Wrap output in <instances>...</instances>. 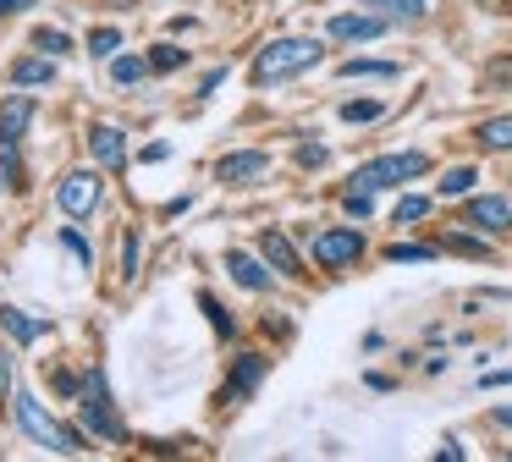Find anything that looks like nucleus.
<instances>
[{"mask_svg":"<svg viewBox=\"0 0 512 462\" xmlns=\"http://www.w3.org/2000/svg\"><path fill=\"white\" fill-rule=\"evenodd\" d=\"M320 55H325L320 39H276L254 55V83L265 88V83H281V77H292V72H309Z\"/></svg>","mask_w":512,"mask_h":462,"instance_id":"1","label":"nucleus"},{"mask_svg":"<svg viewBox=\"0 0 512 462\" xmlns=\"http://www.w3.org/2000/svg\"><path fill=\"white\" fill-rule=\"evenodd\" d=\"M12 402H17V424H23L28 435L39 440V446H50V451H67V457H72V451H83V435H78V429H67V424H56V418H50L45 407H39V396L17 391Z\"/></svg>","mask_w":512,"mask_h":462,"instance_id":"2","label":"nucleus"},{"mask_svg":"<svg viewBox=\"0 0 512 462\" xmlns=\"http://www.w3.org/2000/svg\"><path fill=\"white\" fill-rule=\"evenodd\" d=\"M430 171V160L424 154H380V160H369V165H358L353 171V187H364V193H380V187H402V182H413V176H424Z\"/></svg>","mask_w":512,"mask_h":462,"instance_id":"3","label":"nucleus"},{"mask_svg":"<svg viewBox=\"0 0 512 462\" xmlns=\"http://www.w3.org/2000/svg\"><path fill=\"white\" fill-rule=\"evenodd\" d=\"M78 407H83V424H89V435L122 440V418H116V407H111V391H105V374H100V369H89Z\"/></svg>","mask_w":512,"mask_h":462,"instance_id":"4","label":"nucleus"},{"mask_svg":"<svg viewBox=\"0 0 512 462\" xmlns=\"http://www.w3.org/2000/svg\"><path fill=\"white\" fill-rule=\"evenodd\" d=\"M353 259H364V231L336 226V231H320V237H314V264H320V270H342V264H353Z\"/></svg>","mask_w":512,"mask_h":462,"instance_id":"5","label":"nucleus"},{"mask_svg":"<svg viewBox=\"0 0 512 462\" xmlns=\"http://www.w3.org/2000/svg\"><path fill=\"white\" fill-rule=\"evenodd\" d=\"M56 204L67 209V215H94V204H100V176L94 171H67L61 176V187H56Z\"/></svg>","mask_w":512,"mask_h":462,"instance_id":"6","label":"nucleus"},{"mask_svg":"<svg viewBox=\"0 0 512 462\" xmlns=\"http://www.w3.org/2000/svg\"><path fill=\"white\" fill-rule=\"evenodd\" d=\"M265 171H270L265 149H237V154H221V160H215V176H221L226 187H254Z\"/></svg>","mask_w":512,"mask_h":462,"instance_id":"7","label":"nucleus"},{"mask_svg":"<svg viewBox=\"0 0 512 462\" xmlns=\"http://www.w3.org/2000/svg\"><path fill=\"white\" fill-rule=\"evenodd\" d=\"M259 380H265V352H237L232 363V380H226V402H248V396L259 391Z\"/></svg>","mask_w":512,"mask_h":462,"instance_id":"8","label":"nucleus"},{"mask_svg":"<svg viewBox=\"0 0 512 462\" xmlns=\"http://www.w3.org/2000/svg\"><path fill=\"white\" fill-rule=\"evenodd\" d=\"M331 33L336 44H364V39H380L386 33V17H369V11H342V17H331Z\"/></svg>","mask_w":512,"mask_h":462,"instance_id":"9","label":"nucleus"},{"mask_svg":"<svg viewBox=\"0 0 512 462\" xmlns=\"http://www.w3.org/2000/svg\"><path fill=\"white\" fill-rule=\"evenodd\" d=\"M259 253H265V264H270V270L292 275V281L303 275V259H298V248L287 242V231H276V226H270V231H259Z\"/></svg>","mask_w":512,"mask_h":462,"instance_id":"10","label":"nucleus"},{"mask_svg":"<svg viewBox=\"0 0 512 462\" xmlns=\"http://www.w3.org/2000/svg\"><path fill=\"white\" fill-rule=\"evenodd\" d=\"M468 226H479V231H507V226H512V198H507V193L474 198V204H468Z\"/></svg>","mask_w":512,"mask_h":462,"instance_id":"11","label":"nucleus"},{"mask_svg":"<svg viewBox=\"0 0 512 462\" xmlns=\"http://www.w3.org/2000/svg\"><path fill=\"white\" fill-rule=\"evenodd\" d=\"M39 116V99L34 94H12V99H0V138H23L28 121Z\"/></svg>","mask_w":512,"mask_h":462,"instance_id":"12","label":"nucleus"},{"mask_svg":"<svg viewBox=\"0 0 512 462\" xmlns=\"http://www.w3.org/2000/svg\"><path fill=\"white\" fill-rule=\"evenodd\" d=\"M226 270H232L237 286H248V292H265L270 286V270H265V253H226Z\"/></svg>","mask_w":512,"mask_h":462,"instance_id":"13","label":"nucleus"},{"mask_svg":"<svg viewBox=\"0 0 512 462\" xmlns=\"http://www.w3.org/2000/svg\"><path fill=\"white\" fill-rule=\"evenodd\" d=\"M12 83H17V88H45V83H56V61H45V55H23V61H12Z\"/></svg>","mask_w":512,"mask_h":462,"instance_id":"14","label":"nucleus"},{"mask_svg":"<svg viewBox=\"0 0 512 462\" xmlns=\"http://www.w3.org/2000/svg\"><path fill=\"white\" fill-rule=\"evenodd\" d=\"M89 149H94V160H100V165H122L127 160V143H122V132H116V127H89Z\"/></svg>","mask_w":512,"mask_h":462,"instance_id":"15","label":"nucleus"},{"mask_svg":"<svg viewBox=\"0 0 512 462\" xmlns=\"http://www.w3.org/2000/svg\"><path fill=\"white\" fill-rule=\"evenodd\" d=\"M0 325L12 330V341H23V347H28V341L45 336V319H28L23 308H0Z\"/></svg>","mask_w":512,"mask_h":462,"instance_id":"16","label":"nucleus"},{"mask_svg":"<svg viewBox=\"0 0 512 462\" xmlns=\"http://www.w3.org/2000/svg\"><path fill=\"white\" fill-rule=\"evenodd\" d=\"M0 182L23 187V160H17V138H0Z\"/></svg>","mask_w":512,"mask_h":462,"instance_id":"17","label":"nucleus"},{"mask_svg":"<svg viewBox=\"0 0 512 462\" xmlns=\"http://www.w3.org/2000/svg\"><path fill=\"white\" fill-rule=\"evenodd\" d=\"M479 143H485V149H512V116H490L485 127H479Z\"/></svg>","mask_w":512,"mask_h":462,"instance_id":"18","label":"nucleus"},{"mask_svg":"<svg viewBox=\"0 0 512 462\" xmlns=\"http://www.w3.org/2000/svg\"><path fill=\"white\" fill-rule=\"evenodd\" d=\"M474 182H479V176H474V165H452V171L441 176V198H463Z\"/></svg>","mask_w":512,"mask_h":462,"instance_id":"19","label":"nucleus"},{"mask_svg":"<svg viewBox=\"0 0 512 462\" xmlns=\"http://www.w3.org/2000/svg\"><path fill=\"white\" fill-rule=\"evenodd\" d=\"M397 61H342V77H397Z\"/></svg>","mask_w":512,"mask_h":462,"instance_id":"20","label":"nucleus"},{"mask_svg":"<svg viewBox=\"0 0 512 462\" xmlns=\"http://www.w3.org/2000/svg\"><path fill=\"white\" fill-rule=\"evenodd\" d=\"M386 259L391 264H424V259H435V248H424V242H391Z\"/></svg>","mask_w":512,"mask_h":462,"instance_id":"21","label":"nucleus"},{"mask_svg":"<svg viewBox=\"0 0 512 462\" xmlns=\"http://www.w3.org/2000/svg\"><path fill=\"white\" fill-rule=\"evenodd\" d=\"M144 72H149L144 55H116V61H111V77H116V83H138Z\"/></svg>","mask_w":512,"mask_h":462,"instance_id":"22","label":"nucleus"},{"mask_svg":"<svg viewBox=\"0 0 512 462\" xmlns=\"http://www.w3.org/2000/svg\"><path fill=\"white\" fill-rule=\"evenodd\" d=\"M380 110H386L380 99H347V105H342V121H353V127H358V121H380Z\"/></svg>","mask_w":512,"mask_h":462,"instance_id":"23","label":"nucleus"},{"mask_svg":"<svg viewBox=\"0 0 512 462\" xmlns=\"http://www.w3.org/2000/svg\"><path fill=\"white\" fill-rule=\"evenodd\" d=\"M116 50H122V33H116V28H94L89 33V55H100V61H105V55H116Z\"/></svg>","mask_w":512,"mask_h":462,"instance_id":"24","label":"nucleus"},{"mask_svg":"<svg viewBox=\"0 0 512 462\" xmlns=\"http://www.w3.org/2000/svg\"><path fill=\"white\" fill-rule=\"evenodd\" d=\"M34 44H39V50H50V55H67V50H72V39H67L61 28H39Z\"/></svg>","mask_w":512,"mask_h":462,"instance_id":"25","label":"nucleus"},{"mask_svg":"<svg viewBox=\"0 0 512 462\" xmlns=\"http://www.w3.org/2000/svg\"><path fill=\"white\" fill-rule=\"evenodd\" d=\"M199 308H204V314H210V325H215V330H221V336H232V314H226V308H221V303H215V297H210V292H204V297H199Z\"/></svg>","mask_w":512,"mask_h":462,"instance_id":"26","label":"nucleus"},{"mask_svg":"<svg viewBox=\"0 0 512 462\" xmlns=\"http://www.w3.org/2000/svg\"><path fill=\"white\" fill-rule=\"evenodd\" d=\"M424 215H430V198H419V193H408V198L397 204V220H402V226H408V220H424Z\"/></svg>","mask_w":512,"mask_h":462,"instance_id":"27","label":"nucleus"},{"mask_svg":"<svg viewBox=\"0 0 512 462\" xmlns=\"http://www.w3.org/2000/svg\"><path fill=\"white\" fill-rule=\"evenodd\" d=\"M182 61H188V55L171 50V44H155V55H149V66H155V72H171V66H182Z\"/></svg>","mask_w":512,"mask_h":462,"instance_id":"28","label":"nucleus"},{"mask_svg":"<svg viewBox=\"0 0 512 462\" xmlns=\"http://www.w3.org/2000/svg\"><path fill=\"white\" fill-rule=\"evenodd\" d=\"M138 253H144V248H138V231H127V242H122V275H127V281L138 275Z\"/></svg>","mask_w":512,"mask_h":462,"instance_id":"29","label":"nucleus"},{"mask_svg":"<svg viewBox=\"0 0 512 462\" xmlns=\"http://www.w3.org/2000/svg\"><path fill=\"white\" fill-rule=\"evenodd\" d=\"M364 6H391V11H408V17H419V11H430V0H364Z\"/></svg>","mask_w":512,"mask_h":462,"instance_id":"30","label":"nucleus"},{"mask_svg":"<svg viewBox=\"0 0 512 462\" xmlns=\"http://www.w3.org/2000/svg\"><path fill=\"white\" fill-rule=\"evenodd\" d=\"M61 242H67V248L78 253V259H83V270H89V264H94V248H89V242L78 237V231H61Z\"/></svg>","mask_w":512,"mask_h":462,"instance_id":"31","label":"nucleus"},{"mask_svg":"<svg viewBox=\"0 0 512 462\" xmlns=\"http://www.w3.org/2000/svg\"><path fill=\"white\" fill-rule=\"evenodd\" d=\"M347 215H353V220L369 215V193H364V187H353V193H347Z\"/></svg>","mask_w":512,"mask_h":462,"instance_id":"32","label":"nucleus"},{"mask_svg":"<svg viewBox=\"0 0 512 462\" xmlns=\"http://www.w3.org/2000/svg\"><path fill=\"white\" fill-rule=\"evenodd\" d=\"M6 396H12V352L0 347V402H6Z\"/></svg>","mask_w":512,"mask_h":462,"instance_id":"33","label":"nucleus"},{"mask_svg":"<svg viewBox=\"0 0 512 462\" xmlns=\"http://www.w3.org/2000/svg\"><path fill=\"white\" fill-rule=\"evenodd\" d=\"M298 165H325V149H320V143H303V149H298Z\"/></svg>","mask_w":512,"mask_h":462,"instance_id":"34","label":"nucleus"},{"mask_svg":"<svg viewBox=\"0 0 512 462\" xmlns=\"http://www.w3.org/2000/svg\"><path fill=\"white\" fill-rule=\"evenodd\" d=\"M452 248H457V253H479V259H485V253H490L485 242H474V237H452Z\"/></svg>","mask_w":512,"mask_h":462,"instance_id":"35","label":"nucleus"},{"mask_svg":"<svg viewBox=\"0 0 512 462\" xmlns=\"http://www.w3.org/2000/svg\"><path fill=\"white\" fill-rule=\"evenodd\" d=\"M28 6H39V0H0V17H17V11H28Z\"/></svg>","mask_w":512,"mask_h":462,"instance_id":"36","label":"nucleus"},{"mask_svg":"<svg viewBox=\"0 0 512 462\" xmlns=\"http://www.w3.org/2000/svg\"><path fill=\"white\" fill-rule=\"evenodd\" d=\"M479 385H512V369H496V374H479Z\"/></svg>","mask_w":512,"mask_h":462,"instance_id":"37","label":"nucleus"},{"mask_svg":"<svg viewBox=\"0 0 512 462\" xmlns=\"http://www.w3.org/2000/svg\"><path fill=\"white\" fill-rule=\"evenodd\" d=\"M490 77H501V83H512V66H490Z\"/></svg>","mask_w":512,"mask_h":462,"instance_id":"38","label":"nucleus"},{"mask_svg":"<svg viewBox=\"0 0 512 462\" xmlns=\"http://www.w3.org/2000/svg\"><path fill=\"white\" fill-rule=\"evenodd\" d=\"M496 424H507V429H512V407H496Z\"/></svg>","mask_w":512,"mask_h":462,"instance_id":"39","label":"nucleus"},{"mask_svg":"<svg viewBox=\"0 0 512 462\" xmlns=\"http://www.w3.org/2000/svg\"><path fill=\"white\" fill-rule=\"evenodd\" d=\"M501 11H512V0H507V6H501Z\"/></svg>","mask_w":512,"mask_h":462,"instance_id":"40","label":"nucleus"}]
</instances>
